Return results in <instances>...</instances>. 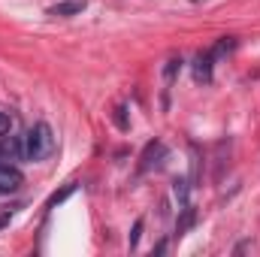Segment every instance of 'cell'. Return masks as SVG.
Wrapping results in <instances>:
<instances>
[{
    "mask_svg": "<svg viewBox=\"0 0 260 257\" xmlns=\"http://www.w3.org/2000/svg\"><path fill=\"white\" fill-rule=\"evenodd\" d=\"M55 133L46 121H37L34 127H27L21 136H18V148H21V157L24 160H46L52 151H55Z\"/></svg>",
    "mask_w": 260,
    "mask_h": 257,
    "instance_id": "6da1fadb",
    "label": "cell"
},
{
    "mask_svg": "<svg viewBox=\"0 0 260 257\" xmlns=\"http://www.w3.org/2000/svg\"><path fill=\"white\" fill-rule=\"evenodd\" d=\"M21 182H24L21 170L0 160V194H15L18 188H21Z\"/></svg>",
    "mask_w": 260,
    "mask_h": 257,
    "instance_id": "7a4b0ae2",
    "label": "cell"
},
{
    "mask_svg": "<svg viewBox=\"0 0 260 257\" xmlns=\"http://www.w3.org/2000/svg\"><path fill=\"white\" fill-rule=\"evenodd\" d=\"M85 6H88V0H61V3H55L52 9H49V15H61V18H70V15H82L85 12Z\"/></svg>",
    "mask_w": 260,
    "mask_h": 257,
    "instance_id": "3957f363",
    "label": "cell"
},
{
    "mask_svg": "<svg viewBox=\"0 0 260 257\" xmlns=\"http://www.w3.org/2000/svg\"><path fill=\"white\" fill-rule=\"evenodd\" d=\"M212 67H215L212 52H200L194 58V79L197 82H212Z\"/></svg>",
    "mask_w": 260,
    "mask_h": 257,
    "instance_id": "277c9868",
    "label": "cell"
},
{
    "mask_svg": "<svg viewBox=\"0 0 260 257\" xmlns=\"http://www.w3.org/2000/svg\"><path fill=\"white\" fill-rule=\"evenodd\" d=\"M164 154H167V145H164V142H148V145H145V151H142V164H139V173L151 170V167L157 164V157H164Z\"/></svg>",
    "mask_w": 260,
    "mask_h": 257,
    "instance_id": "5b68a950",
    "label": "cell"
},
{
    "mask_svg": "<svg viewBox=\"0 0 260 257\" xmlns=\"http://www.w3.org/2000/svg\"><path fill=\"white\" fill-rule=\"evenodd\" d=\"M233 49H236V40H233V37H224V40H218L209 52H212V58L218 61V58H224V55H227V52H233Z\"/></svg>",
    "mask_w": 260,
    "mask_h": 257,
    "instance_id": "8992f818",
    "label": "cell"
},
{
    "mask_svg": "<svg viewBox=\"0 0 260 257\" xmlns=\"http://www.w3.org/2000/svg\"><path fill=\"white\" fill-rule=\"evenodd\" d=\"M173 197H176L179 209L191 206V203H188V182H185V179H176V182H173Z\"/></svg>",
    "mask_w": 260,
    "mask_h": 257,
    "instance_id": "52a82bcc",
    "label": "cell"
},
{
    "mask_svg": "<svg viewBox=\"0 0 260 257\" xmlns=\"http://www.w3.org/2000/svg\"><path fill=\"white\" fill-rule=\"evenodd\" d=\"M179 70H182V58H173V61L167 64V70H164V79H167V85H173V79L179 76Z\"/></svg>",
    "mask_w": 260,
    "mask_h": 257,
    "instance_id": "ba28073f",
    "label": "cell"
},
{
    "mask_svg": "<svg viewBox=\"0 0 260 257\" xmlns=\"http://www.w3.org/2000/svg\"><path fill=\"white\" fill-rule=\"evenodd\" d=\"M76 191V185H67L64 191H58V194H52V197H49V203H46V206H49V209H55V206H58V203H64L67 197H70V194Z\"/></svg>",
    "mask_w": 260,
    "mask_h": 257,
    "instance_id": "9c48e42d",
    "label": "cell"
},
{
    "mask_svg": "<svg viewBox=\"0 0 260 257\" xmlns=\"http://www.w3.org/2000/svg\"><path fill=\"white\" fill-rule=\"evenodd\" d=\"M139 236H142V218L133 224V233H130V248H136V245H139Z\"/></svg>",
    "mask_w": 260,
    "mask_h": 257,
    "instance_id": "30bf717a",
    "label": "cell"
},
{
    "mask_svg": "<svg viewBox=\"0 0 260 257\" xmlns=\"http://www.w3.org/2000/svg\"><path fill=\"white\" fill-rule=\"evenodd\" d=\"M9 130H12V118H9L6 112H0V139H3Z\"/></svg>",
    "mask_w": 260,
    "mask_h": 257,
    "instance_id": "8fae6325",
    "label": "cell"
},
{
    "mask_svg": "<svg viewBox=\"0 0 260 257\" xmlns=\"http://www.w3.org/2000/svg\"><path fill=\"white\" fill-rule=\"evenodd\" d=\"M6 224H9V218H6V215H0V230H3Z\"/></svg>",
    "mask_w": 260,
    "mask_h": 257,
    "instance_id": "7c38bea8",
    "label": "cell"
}]
</instances>
